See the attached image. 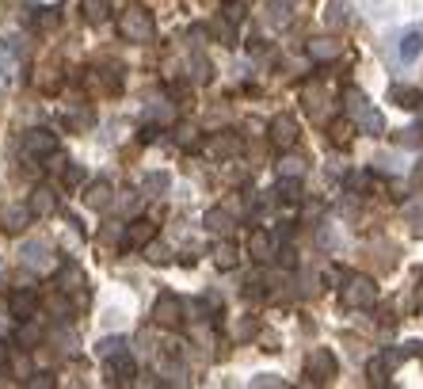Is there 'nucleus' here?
I'll return each mask as SVG.
<instances>
[{
    "instance_id": "obj_19",
    "label": "nucleus",
    "mask_w": 423,
    "mask_h": 389,
    "mask_svg": "<svg viewBox=\"0 0 423 389\" xmlns=\"http://www.w3.org/2000/svg\"><path fill=\"white\" fill-rule=\"evenodd\" d=\"M347 23H351V8H347L344 0H332V8H328V27L339 31V27H347Z\"/></svg>"
},
{
    "instance_id": "obj_9",
    "label": "nucleus",
    "mask_w": 423,
    "mask_h": 389,
    "mask_svg": "<svg viewBox=\"0 0 423 389\" xmlns=\"http://www.w3.org/2000/svg\"><path fill=\"white\" fill-rule=\"evenodd\" d=\"M103 363H107V378H111V386H130V382H134L137 363H134V355H130V351H115L111 359H103Z\"/></svg>"
},
{
    "instance_id": "obj_14",
    "label": "nucleus",
    "mask_w": 423,
    "mask_h": 389,
    "mask_svg": "<svg viewBox=\"0 0 423 389\" xmlns=\"http://www.w3.org/2000/svg\"><path fill=\"white\" fill-rule=\"evenodd\" d=\"M27 206H31V214H35V218H50L54 210H58V194H54L50 188H38L35 194H31Z\"/></svg>"
},
{
    "instance_id": "obj_4",
    "label": "nucleus",
    "mask_w": 423,
    "mask_h": 389,
    "mask_svg": "<svg viewBox=\"0 0 423 389\" xmlns=\"http://www.w3.org/2000/svg\"><path fill=\"white\" fill-rule=\"evenodd\" d=\"M153 321H157L160 328H180L187 321V302L180 294H160L157 302H153Z\"/></svg>"
},
{
    "instance_id": "obj_31",
    "label": "nucleus",
    "mask_w": 423,
    "mask_h": 389,
    "mask_svg": "<svg viewBox=\"0 0 423 389\" xmlns=\"http://www.w3.org/2000/svg\"><path fill=\"white\" fill-rule=\"evenodd\" d=\"M191 69H194V80H199V84H206L210 80V61L202 58V54H194L191 58Z\"/></svg>"
},
{
    "instance_id": "obj_12",
    "label": "nucleus",
    "mask_w": 423,
    "mask_h": 389,
    "mask_svg": "<svg viewBox=\"0 0 423 389\" xmlns=\"http://www.w3.org/2000/svg\"><path fill=\"white\" fill-rule=\"evenodd\" d=\"M8 313H12V317H20V321L38 317V298L31 294V290H15V294L8 298Z\"/></svg>"
},
{
    "instance_id": "obj_21",
    "label": "nucleus",
    "mask_w": 423,
    "mask_h": 389,
    "mask_svg": "<svg viewBox=\"0 0 423 389\" xmlns=\"http://www.w3.org/2000/svg\"><path fill=\"white\" fill-rule=\"evenodd\" d=\"M420 50H423V35H420V31H412V35L401 38V58L404 61H416Z\"/></svg>"
},
{
    "instance_id": "obj_26",
    "label": "nucleus",
    "mask_w": 423,
    "mask_h": 389,
    "mask_svg": "<svg viewBox=\"0 0 423 389\" xmlns=\"http://www.w3.org/2000/svg\"><path fill=\"white\" fill-rule=\"evenodd\" d=\"M38 340H43V328L35 324V317H27L23 321V328H20V344L31 347V344H38Z\"/></svg>"
},
{
    "instance_id": "obj_39",
    "label": "nucleus",
    "mask_w": 423,
    "mask_h": 389,
    "mask_svg": "<svg viewBox=\"0 0 423 389\" xmlns=\"http://www.w3.org/2000/svg\"><path fill=\"white\" fill-rule=\"evenodd\" d=\"M12 367H15V374H20L23 382H27V378H31V363H27V359H15Z\"/></svg>"
},
{
    "instance_id": "obj_29",
    "label": "nucleus",
    "mask_w": 423,
    "mask_h": 389,
    "mask_svg": "<svg viewBox=\"0 0 423 389\" xmlns=\"http://www.w3.org/2000/svg\"><path fill=\"white\" fill-rule=\"evenodd\" d=\"M58 23H61V12H58V8H43V12H38V27H43V31H54Z\"/></svg>"
},
{
    "instance_id": "obj_13",
    "label": "nucleus",
    "mask_w": 423,
    "mask_h": 389,
    "mask_svg": "<svg viewBox=\"0 0 423 389\" xmlns=\"http://www.w3.org/2000/svg\"><path fill=\"white\" fill-rule=\"evenodd\" d=\"M23 264L46 271V267L54 264V259H50V245H46V241H27V245H23Z\"/></svg>"
},
{
    "instance_id": "obj_37",
    "label": "nucleus",
    "mask_w": 423,
    "mask_h": 389,
    "mask_svg": "<svg viewBox=\"0 0 423 389\" xmlns=\"http://www.w3.org/2000/svg\"><path fill=\"white\" fill-rule=\"evenodd\" d=\"M344 279L347 275L339 271V267H328V271H324V282H332V287H344Z\"/></svg>"
},
{
    "instance_id": "obj_28",
    "label": "nucleus",
    "mask_w": 423,
    "mask_h": 389,
    "mask_svg": "<svg viewBox=\"0 0 423 389\" xmlns=\"http://www.w3.org/2000/svg\"><path fill=\"white\" fill-rule=\"evenodd\" d=\"M141 188L149 191V194H160V191L168 188V172H149V176H145V183H141Z\"/></svg>"
},
{
    "instance_id": "obj_24",
    "label": "nucleus",
    "mask_w": 423,
    "mask_h": 389,
    "mask_svg": "<svg viewBox=\"0 0 423 389\" xmlns=\"http://www.w3.org/2000/svg\"><path fill=\"white\" fill-rule=\"evenodd\" d=\"M275 194H279L282 202H298L302 199V180H286V176H279V191Z\"/></svg>"
},
{
    "instance_id": "obj_38",
    "label": "nucleus",
    "mask_w": 423,
    "mask_h": 389,
    "mask_svg": "<svg viewBox=\"0 0 423 389\" xmlns=\"http://www.w3.org/2000/svg\"><path fill=\"white\" fill-rule=\"evenodd\" d=\"M27 386H35V389H50V386H54V378H50V374H31V378H27Z\"/></svg>"
},
{
    "instance_id": "obj_22",
    "label": "nucleus",
    "mask_w": 423,
    "mask_h": 389,
    "mask_svg": "<svg viewBox=\"0 0 423 389\" xmlns=\"http://www.w3.org/2000/svg\"><path fill=\"white\" fill-rule=\"evenodd\" d=\"M279 176H286V180H302L305 176V160L302 157H282L279 160Z\"/></svg>"
},
{
    "instance_id": "obj_16",
    "label": "nucleus",
    "mask_w": 423,
    "mask_h": 389,
    "mask_svg": "<svg viewBox=\"0 0 423 389\" xmlns=\"http://www.w3.org/2000/svg\"><path fill=\"white\" fill-rule=\"evenodd\" d=\"M206 229L210 233H229L233 229V214H229V210H222V206L206 210Z\"/></svg>"
},
{
    "instance_id": "obj_30",
    "label": "nucleus",
    "mask_w": 423,
    "mask_h": 389,
    "mask_svg": "<svg viewBox=\"0 0 423 389\" xmlns=\"http://www.w3.org/2000/svg\"><path fill=\"white\" fill-rule=\"evenodd\" d=\"M126 347V340H118V336H111V340H100V347H95V355H103V359H111L115 351H122Z\"/></svg>"
},
{
    "instance_id": "obj_42",
    "label": "nucleus",
    "mask_w": 423,
    "mask_h": 389,
    "mask_svg": "<svg viewBox=\"0 0 423 389\" xmlns=\"http://www.w3.org/2000/svg\"><path fill=\"white\" fill-rule=\"evenodd\" d=\"M275 4H282V8H290V4H294V0H275Z\"/></svg>"
},
{
    "instance_id": "obj_40",
    "label": "nucleus",
    "mask_w": 423,
    "mask_h": 389,
    "mask_svg": "<svg viewBox=\"0 0 423 389\" xmlns=\"http://www.w3.org/2000/svg\"><path fill=\"white\" fill-rule=\"evenodd\" d=\"M141 142H157V126H145L141 130Z\"/></svg>"
},
{
    "instance_id": "obj_15",
    "label": "nucleus",
    "mask_w": 423,
    "mask_h": 389,
    "mask_svg": "<svg viewBox=\"0 0 423 389\" xmlns=\"http://www.w3.org/2000/svg\"><path fill=\"white\" fill-rule=\"evenodd\" d=\"M389 100H393L397 107H404V111H416L420 103H423V96H420V88H408V84H393V92H389Z\"/></svg>"
},
{
    "instance_id": "obj_36",
    "label": "nucleus",
    "mask_w": 423,
    "mask_h": 389,
    "mask_svg": "<svg viewBox=\"0 0 423 389\" xmlns=\"http://www.w3.org/2000/svg\"><path fill=\"white\" fill-rule=\"evenodd\" d=\"M397 145H420V130H401V137H397Z\"/></svg>"
},
{
    "instance_id": "obj_35",
    "label": "nucleus",
    "mask_w": 423,
    "mask_h": 389,
    "mask_svg": "<svg viewBox=\"0 0 423 389\" xmlns=\"http://www.w3.org/2000/svg\"><path fill=\"white\" fill-rule=\"evenodd\" d=\"M214 31L222 35V43H225V46H233V43H237V35H233V27H229V23H214Z\"/></svg>"
},
{
    "instance_id": "obj_3",
    "label": "nucleus",
    "mask_w": 423,
    "mask_h": 389,
    "mask_svg": "<svg viewBox=\"0 0 423 389\" xmlns=\"http://www.w3.org/2000/svg\"><path fill=\"white\" fill-rule=\"evenodd\" d=\"M339 302L347 310H366V305L378 302V282L370 275H347L344 287H339Z\"/></svg>"
},
{
    "instance_id": "obj_5",
    "label": "nucleus",
    "mask_w": 423,
    "mask_h": 389,
    "mask_svg": "<svg viewBox=\"0 0 423 389\" xmlns=\"http://www.w3.org/2000/svg\"><path fill=\"white\" fill-rule=\"evenodd\" d=\"M23 153L27 157H58V134L46 126H35L23 134Z\"/></svg>"
},
{
    "instance_id": "obj_18",
    "label": "nucleus",
    "mask_w": 423,
    "mask_h": 389,
    "mask_svg": "<svg viewBox=\"0 0 423 389\" xmlns=\"http://www.w3.org/2000/svg\"><path fill=\"white\" fill-rule=\"evenodd\" d=\"M84 199H88V206H95V210H100V206H111V183H107V180L92 183Z\"/></svg>"
},
{
    "instance_id": "obj_34",
    "label": "nucleus",
    "mask_w": 423,
    "mask_h": 389,
    "mask_svg": "<svg viewBox=\"0 0 423 389\" xmlns=\"http://www.w3.org/2000/svg\"><path fill=\"white\" fill-rule=\"evenodd\" d=\"M252 386H267V389H279V386H282V378H279V374H259V378H252Z\"/></svg>"
},
{
    "instance_id": "obj_32",
    "label": "nucleus",
    "mask_w": 423,
    "mask_h": 389,
    "mask_svg": "<svg viewBox=\"0 0 423 389\" xmlns=\"http://www.w3.org/2000/svg\"><path fill=\"white\" fill-rule=\"evenodd\" d=\"M351 123H332V142L336 145H344V142H351Z\"/></svg>"
},
{
    "instance_id": "obj_8",
    "label": "nucleus",
    "mask_w": 423,
    "mask_h": 389,
    "mask_svg": "<svg viewBox=\"0 0 423 389\" xmlns=\"http://www.w3.org/2000/svg\"><path fill=\"white\" fill-rule=\"evenodd\" d=\"M267 137H271L275 149H294L298 145V123L290 115H275L271 126H267Z\"/></svg>"
},
{
    "instance_id": "obj_41",
    "label": "nucleus",
    "mask_w": 423,
    "mask_h": 389,
    "mask_svg": "<svg viewBox=\"0 0 423 389\" xmlns=\"http://www.w3.org/2000/svg\"><path fill=\"white\" fill-rule=\"evenodd\" d=\"M12 363V351H8V344H0V367H8Z\"/></svg>"
},
{
    "instance_id": "obj_6",
    "label": "nucleus",
    "mask_w": 423,
    "mask_h": 389,
    "mask_svg": "<svg viewBox=\"0 0 423 389\" xmlns=\"http://www.w3.org/2000/svg\"><path fill=\"white\" fill-rule=\"evenodd\" d=\"M305 378L309 382H328L336 378V355L328 347H313V355L305 359Z\"/></svg>"
},
{
    "instance_id": "obj_1",
    "label": "nucleus",
    "mask_w": 423,
    "mask_h": 389,
    "mask_svg": "<svg viewBox=\"0 0 423 389\" xmlns=\"http://www.w3.org/2000/svg\"><path fill=\"white\" fill-rule=\"evenodd\" d=\"M344 103H347V115L355 119V126H359L362 134H370V137L385 134V119H381V111L374 107L370 100H366L359 88H347V92H344Z\"/></svg>"
},
{
    "instance_id": "obj_17",
    "label": "nucleus",
    "mask_w": 423,
    "mask_h": 389,
    "mask_svg": "<svg viewBox=\"0 0 423 389\" xmlns=\"http://www.w3.org/2000/svg\"><path fill=\"white\" fill-rule=\"evenodd\" d=\"M31 218H35V214H31V206H12V210L4 214V229H8V233H20L23 225L31 222Z\"/></svg>"
},
{
    "instance_id": "obj_20",
    "label": "nucleus",
    "mask_w": 423,
    "mask_h": 389,
    "mask_svg": "<svg viewBox=\"0 0 423 389\" xmlns=\"http://www.w3.org/2000/svg\"><path fill=\"white\" fill-rule=\"evenodd\" d=\"M214 259H217V267H222V271H233V267H237V248L229 245V241H222V245L214 248Z\"/></svg>"
},
{
    "instance_id": "obj_2",
    "label": "nucleus",
    "mask_w": 423,
    "mask_h": 389,
    "mask_svg": "<svg viewBox=\"0 0 423 389\" xmlns=\"http://www.w3.org/2000/svg\"><path fill=\"white\" fill-rule=\"evenodd\" d=\"M118 35L130 38V43H153L157 35V23H153V12L141 4H126L118 12Z\"/></svg>"
},
{
    "instance_id": "obj_10",
    "label": "nucleus",
    "mask_w": 423,
    "mask_h": 389,
    "mask_svg": "<svg viewBox=\"0 0 423 389\" xmlns=\"http://www.w3.org/2000/svg\"><path fill=\"white\" fill-rule=\"evenodd\" d=\"M248 256L256 259V264H271V259L279 256V237L267 233V229H256L248 237Z\"/></svg>"
},
{
    "instance_id": "obj_33",
    "label": "nucleus",
    "mask_w": 423,
    "mask_h": 389,
    "mask_svg": "<svg viewBox=\"0 0 423 389\" xmlns=\"http://www.w3.org/2000/svg\"><path fill=\"white\" fill-rule=\"evenodd\" d=\"M65 183H69V188H77V183H84V168H80V165L65 168Z\"/></svg>"
},
{
    "instance_id": "obj_11",
    "label": "nucleus",
    "mask_w": 423,
    "mask_h": 389,
    "mask_svg": "<svg viewBox=\"0 0 423 389\" xmlns=\"http://www.w3.org/2000/svg\"><path fill=\"white\" fill-rule=\"evenodd\" d=\"M305 50H309V58L313 61H336L339 54H344V43H339L336 35H324V38H313Z\"/></svg>"
},
{
    "instance_id": "obj_25",
    "label": "nucleus",
    "mask_w": 423,
    "mask_h": 389,
    "mask_svg": "<svg viewBox=\"0 0 423 389\" xmlns=\"http://www.w3.org/2000/svg\"><path fill=\"white\" fill-rule=\"evenodd\" d=\"M107 15H111L107 0H84V20L88 23H103Z\"/></svg>"
},
{
    "instance_id": "obj_7",
    "label": "nucleus",
    "mask_w": 423,
    "mask_h": 389,
    "mask_svg": "<svg viewBox=\"0 0 423 389\" xmlns=\"http://www.w3.org/2000/svg\"><path fill=\"white\" fill-rule=\"evenodd\" d=\"M153 241H157V222L149 218H134L122 233V248H149Z\"/></svg>"
},
{
    "instance_id": "obj_23",
    "label": "nucleus",
    "mask_w": 423,
    "mask_h": 389,
    "mask_svg": "<svg viewBox=\"0 0 423 389\" xmlns=\"http://www.w3.org/2000/svg\"><path fill=\"white\" fill-rule=\"evenodd\" d=\"M210 153H214V157H237L240 142L237 137H214V142H210Z\"/></svg>"
},
{
    "instance_id": "obj_27",
    "label": "nucleus",
    "mask_w": 423,
    "mask_h": 389,
    "mask_svg": "<svg viewBox=\"0 0 423 389\" xmlns=\"http://www.w3.org/2000/svg\"><path fill=\"white\" fill-rule=\"evenodd\" d=\"M149 119H160L164 126H172L176 123V107L168 100H160V107H149Z\"/></svg>"
}]
</instances>
